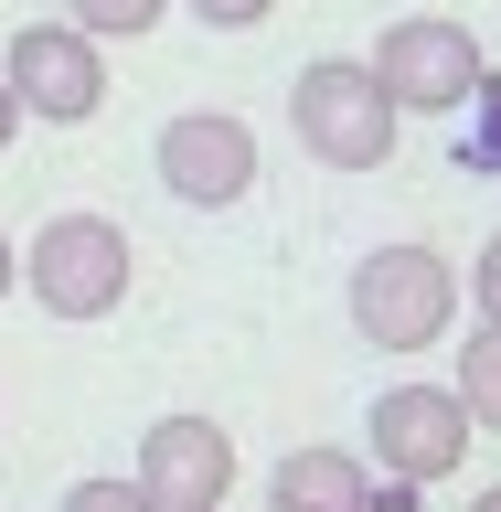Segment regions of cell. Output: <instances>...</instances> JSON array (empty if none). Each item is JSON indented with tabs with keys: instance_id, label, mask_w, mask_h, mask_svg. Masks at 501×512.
I'll list each match as a JSON object with an SVG mask.
<instances>
[{
	"instance_id": "6da1fadb",
	"label": "cell",
	"mask_w": 501,
	"mask_h": 512,
	"mask_svg": "<svg viewBox=\"0 0 501 512\" xmlns=\"http://www.w3.org/2000/svg\"><path fill=\"white\" fill-rule=\"evenodd\" d=\"M288 128H299V150H310L320 171H384V160H395L406 107L384 96L374 64L320 54V64H299V86H288Z\"/></svg>"
},
{
	"instance_id": "7a4b0ae2",
	"label": "cell",
	"mask_w": 501,
	"mask_h": 512,
	"mask_svg": "<svg viewBox=\"0 0 501 512\" xmlns=\"http://www.w3.org/2000/svg\"><path fill=\"white\" fill-rule=\"evenodd\" d=\"M459 320V267L438 246H374L352 267V331L374 352H427Z\"/></svg>"
},
{
	"instance_id": "3957f363",
	"label": "cell",
	"mask_w": 501,
	"mask_h": 512,
	"mask_svg": "<svg viewBox=\"0 0 501 512\" xmlns=\"http://www.w3.org/2000/svg\"><path fill=\"white\" fill-rule=\"evenodd\" d=\"M128 278H139V256H128V224L118 214H54L22 246V288L54 320H107L128 299Z\"/></svg>"
},
{
	"instance_id": "277c9868",
	"label": "cell",
	"mask_w": 501,
	"mask_h": 512,
	"mask_svg": "<svg viewBox=\"0 0 501 512\" xmlns=\"http://www.w3.org/2000/svg\"><path fill=\"white\" fill-rule=\"evenodd\" d=\"M363 64H374L384 96H395V107H416V118H459V107L491 86L480 32H470V22H448V11H406V22L384 32Z\"/></svg>"
},
{
	"instance_id": "5b68a950",
	"label": "cell",
	"mask_w": 501,
	"mask_h": 512,
	"mask_svg": "<svg viewBox=\"0 0 501 512\" xmlns=\"http://www.w3.org/2000/svg\"><path fill=\"white\" fill-rule=\"evenodd\" d=\"M160 192L192 203V214H224V203H246L256 192V128L235 107H182V118H160Z\"/></svg>"
},
{
	"instance_id": "8992f818",
	"label": "cell",
	"mask_w": 501,
	"mask_h": 512,
	"mask_svg": "<svg viewBox=\"0 0 501 512\" xmlns=\"http://www.w3.org/2000/svg\"><path fill=\"white\" fill-rule=\"evenodd\" d=\"M363 427H374V470L384 480H416V491L448 480L459 459H470V438H480L470 406H459V384H384Z\"/></svg>"
},
{
	"instance_id": "52a82bcc",
	"label": "cell",
	"mask_w": 501,
	"mask_h": 512,
	"mask_svg": "<svg viewBox=\"0 0 501 512\" xmlns=\"http://www.w3.org/2000/svg\"><path fill=\"white\" fill-rule=\"evenodd\" d=\"M11 96H22V118H54V128H86L107 107V54H96V32L75 22H22L11 32V54H0Z\"/></svg>"
},
{
	"instance_id": "ba28073f",
	"label": "cell",
	"mask_w": 501,
	"mask_h": 512,
	"mask_svg": "<svg viewBox=\"0 0 501 512\" xmlns=\"http://www.w3.org/2000/svg\"><path fill=\"white\" fill-rule=\"evenodd\" d=\"M139 491H150V512H224V491H235V438H224L214 416H160V427H139Z\"/></svg>"
},
{
	"instance_id": "9c48e42d",
	"label": "cell",
	"mask_w": 501,
	"mask_h": 512,
	"mask_svg": "<svg viewBox=\"0 0 501 512\" xmlns=\"http://www.w3.org/2000/svg\"><path fill=\"white\" fill-rule=\"evenodd\" d=\"M267 512H374V459L352 448H288L267 480Z\"/></svg>"
},
{
	"instance_id": "30bf717a",
	"label": "cell",
	"mask_w": 501,
	"mask_h": 512,
	"mask_svg": "<svg viewBox=\"0 0 501 512\" xmlns=\"http://www.w3.org/2000/svg\"><path fill=\"white\" fill-rule=\"evenodd\" d=\"M459 406H470V427H501V320H480L459 342Z\"/></svg>"
},
{
	"instance_id": "8fae6325",
	"label": "cell",
	"mask_w": 501,
	"mask_h": 512,
	"mask_svg": "<svg viewBox=\"0 0 501 512\" xmlns=\"http://www.w3.org/2000/svg\"><path fill=\"white\" fill-rule=\"evenodd\" d=\"M160 11H171V0H75L64 22L96 32V43H128V32H160Z\"/></svg>"
},
{
	"instance_id": "7c38bea8",
	"label": "cell",
	"mask_w": 501,
	"mask_h": 512,
	"mask_svg": "<svg viewBox=\"0 0 501 512\" xmlns=\"http://www.w3.org/2000/svg\"><path fill=\"white\" fill-rule=\"evenodd\" d=\"M459 118H470V128H459V160H470V171H491V182H501V86H480L470 107H459Z\"/></svg>"
},
{
	"instance_id": "4fadbf2b",
	"label": "cell",
	"mask_w": 501,
	"mask_h": 512,
	"mask_svg": "<svg viewBox=\"0 0 501 512\" xmlns=\"http://www.w3.org/2000/svg\"><path fill=\"white\" fill-rule=\"evenodd\" d=\"M64 512H150V491H139V480H75V491H64Z\"/></svg>"
},
{
	"instance_id": "5bb4252c",
	"label": "cell",
	"mask_w": 501,
	"mask_h": 512,
	"mask_svg": "<svg viewBox=\"0 0 501 512\" xmlns=\"http://www.w3.org/2000/svg\"><path fill=\"white\" fill-rule=\"evenodd\" d=\"M182 11H192V22H214V32H256L278 0H182Z\"/></svg>"
},
{
	"instance_id": "9a60e30c",
	"label": "cell",
	"mask_w": 501,
	"mask_h": 512,
	"mask_svg": "<svg viewBox=\"0 0 501 512\" xmlns=\"http://www.w3.org/2000/svg\"><path fill=\"white\" fill-rule=\"evenodd\" d=\"M470 310H480V320H501V235L470 256Z\"/></svg>"
},
{
	"instance_id": "2e32d148",
	"label": "cell",
	"mask_w": 501,
	"mask_h": 512,
	"mask_svg": "<svg viewBox=\"0 0 501 512\" xmlns=\"http://www.w3.org/2000/svg\"><path fill=\"white\" fill-rule=\"evenodd\" d=\"M22 139V96H11V75H0V150Z\"/></svg>"
},
{
	"instance_id": "e0dca14e",
	"label": "cell",
	"mask_w": 501,
	"mask_h": 512,
	"mask_svg": "<svg viewBox=\"0 0 501 512\" xmlns=\"http://www.w3.org/2000/svg\"><path fill=\"white\" fill-rule=\"evenodd\" d=\"M11 288H22V246H11V235H0V299H11Z\"/></svg>"
},
{
	"instance_id": "ac0fdd59",
	"label": "cell",
	"mask_w": 501,
	"mask_h": 512,
	"mask_svg": "<svg viewBox=\"0 0 501 512\" xmlns=\"http://www.w3.org/2000/svg\"><path fill=\"white\" fill-rule=\"evenodd\" d=\"M470 512H501V480H491V491H480V502H470Z\"/></svg>"
}]
</instances>
